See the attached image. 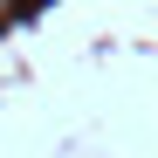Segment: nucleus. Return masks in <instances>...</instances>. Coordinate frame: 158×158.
Segmentation results:
<instances>
[{
    "instance_id": "obj_1",
    "label": "nucleus",
    "mask_w": 158,
    "mask_h": 158,
    "mask_svg": "<svg viewBox=\"0 0 158 158\" xmlns=\"http://www.w3.org/2000/svg\"><path fill=\"white\" fill-rule=\"evenodd\" d=\"M14 7H21V0H0V28H7V21H14Z\"/></svg>"
}]
</instances>
